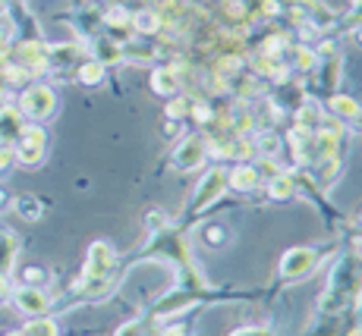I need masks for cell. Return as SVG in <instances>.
<instances>
[{
  "mask_svg": "<svg viewBox=\"0 0 362 336\" xmlns=\"http://www.w3.org/2000/svg\"><path fill=\"white\" fill-rule=\"evenodd\" d=\"M114 268H117V255L107 242H92L88 248V258H86V270H82L79 283H76V292L79 296H101V292L110 289L114 283Z\"/></svg>",
  "mask_w": 362,
  "mask_h": 336,
  "instance_id": "6da1fadb",
  "label": "cell"
},
{
  "mask_svg": "<svg viewBox=\"0 0 362 336\" xmlns=\"http://www.w3.org/2000/svg\"><path fill=\"white\" fill-rule=\"evenodd\" d=\"M287 10L293 13V19L299 25H305L312 32H328L337 23L334 10L328 4H322V0H287Z\"/></svg>",
  "mask_w": 362,
  "mask_h": 336,
  "instance_id": "7a4b0ae2",
  "label": "cell"
},
{
  "mask_svg": "<svg viewBox=\"0 0 362 336\" xmlns=\"http://www.w3.org/2000/svg\"><path fill=\"white\" fill-rule=\"evenodd\" d=\"M318 264H322V251L312 248V245L290 248L287 255L281 258V277L284 280H305L312 270H318Z\"/></svg>",
  "mask_w": 362,
  "mask_h": 336,
  "instance_id": "3957f363",
  "label": "cell"
},
{
  "mask_svg": "<svg viewBox=\"0 0 362 336\" xmlns=\"http://www.w3.org/2000/svg\"><path fill=\"white\" fill-rule=\"evenodd\" d=\"M45 142H47V136L41 126H23L16 136V145H13V154H16L19 164L35 167L45 157Z\"/></svg>",
  "mask_w": 362,
  "mask_h": 336,
  "instance_id": "277c9868",
  "label": "cell"
},
{
  "mask_svg": "<svg viewBox=\"0 0 362 336\" xmlns=\"http://www.w3.org/2000/svg\"><path fill=\"white\" fill-rule=\"evenodd\" d=\"M57 107V97L47 85H29L19 97V114L29 120H47Z\"/></svg>",
  "mask_w": 362,
  "mask_h": 336,
  "instance_id": "5b68a950",
  "label": "cell"
},
{
  "mask_svg": "<svg viewBox=\"0 0 362 336\" xmlns=\"http://www.w3.org/2000/svg\"><path fill=\"white\" fill-rule=\"evenodd\" d=\"M224 192H227V170L224 167H214V170H208L205 179H202L196 198H192V205H189V214L196 217L202 211H208V208H211Z\"/></svg>",
  "mask_w": 362,
  "mask_h": 336,
  "instance_id": "8992f818",
  "label": "cell"
},
{
  "mask_svg": "<svg viewBox=\"0 0 362 336\" xmlns=\"http://www.w3.org/2000/svg\"><path fill=\"white\" fill-rule=\"evenodd\" d=\"M186 69H189V66H186L183 60H173V63H167V66L151 69V88H155V95H161V97H177L180 88H183Z\"/></svg>",
  "mask_w": 362,
  "mask_h": 336,
  "instance_id": "52a82bcc",
  "label": "cell"
},
{
  "mask_svg": "<svg viewBox=\"0 0 362 336\" xmlns=\"http://www.w3.org/2000/svg\"><path fill=\"white\" fill-rule=\"evenodd\" d=\"M173 167L177 170H199L202 164L208 160V151H205V138L202 136H192V138H183L173 151Z\"/></svg>",
  "mask_w": 362,
  "mask_h": 336,
  "instance_id": "ba28073f",
  "label": "cell"
},
{
  "mask_svg": "<svg viewBox=\"0 0 362 336\" xmlns=\"http://www.w3.org/2000/svg\"><path fill=\"white\" fill-rule=\"evenodd\" d=\"M13 305H16L23 314H29V318H38V314H45V311H47L51 299H47V292H45V289H35V286H23V289L13 292Z\"/></svg>",
  "mask_w": 362,
  "mask_h": 336,
  "instance_id": "9c48e42d",
  "label": "cell"
},
{
  "mask_svg": "<svg viewBox=\"0 0 362 336\" xmlns=\"http://www.w3.org/2000/svg\"><path fill=\"white\" fill-rule=\"evenodd\" d=\"M227 186L236 188V192H252L259 186V170L252 164H236L230 173H227Z\"/></svg>",
  "mask_w": 362,
  "mask_h": 336,
  "instance_id": "30bf717a",
  "label": "cell"
},
{
  "mask_svg": "<svg viewBox=\"0 0 362 336\" xmlns=\"http://www.w3.org/2000/svg\"><path fill=\"white\" fill-rule=\"evenodd\" d=\"M16 255H19V239L13 229H0V274L10 277L13 264H16Z\"/></svg>",
  "mask_w": 362,
  "mask_h": 336,
  "instance_id": "8fae6325",
  "label": "cell"
},
{
  "mask_svg": "<svg viewBox=\"0 0 362 336\" xmlns=\"http://www.w3.org/2000/svg\"><path fill=\"white\" fill-rule=\"evenodd\" d=\"M132 29L139 35H161V19H158L155 6H145V10L132 13Z\"/></svg>",
  "mask_w": 362,
  "mask_h": 336,
  "instance_id": "7c38bea8",
  "label": "cell"
},
{
  "mask_svg": "<svg viewBox=\"0 0 362 336\" xmlns=\"http://www.w3.org/2000/svg\"><path fill=\"white\" fill-rule=\"evenodd\" d=\"M331 110L337 114V120H359L362 104L350 95H331Z\"/></svg>",
  "mask_w": 362,
  "mask_h": 336,
  "instance_id": "4fadbf2b",
  "label": "cell"
},
{
  "mask_svg": "<svg viewBox=\"0 0 362 336\" xmlns=\"http://www.w3.org/2000/svg\"><path fill=\"white\" fill-rule=\"evenodd\" d=\"M13 208H16V214L23 217V220H41V217H45V205H41L38 195H19Z\"/></svg>",
  "mask_w": 362,
  "mask_h": 336,
  "instance_id": "5bb4252c",
  "label": "cell"
},
{
  "mask_svg": "<svg viewBox=\"0 0 362 336\" xmlns=\"http://www.w3.org/2000/svg\"><path fill=\"white\" fill-rule=\"evenodd\" d=\"M252 151H255V157H277L281 154V138L274 132H259L252 138Z\"/></svg>",
  "mask_w": 362,
  "mask_h": 336,
  "instance_id": "9a60e30c",
  "label": "cell"
},
{
  "mask_svg": "<svg viewBox=\"0 0 362 336\" xmlns=\"http://www.w3.org/2000/svg\"><path fill=\"white\" fill-rule=\"evenodd\" d=\"M268 195L271 198H290L293 195V173H277V176H271L268 183Z\"/></svg>",
  "mask_w": 362,
  "mask_h": 336,
  "instance_id": "2e32d148",
  "label": "cell"
},
{
  "mask_svg": "<svg viewBox=\"0 0 362 336\" xmlns=\"http://www.w3.org/2000/svg\"><path fill=\"white\" fill-rule=\"evenodd\" d=\"M202 242L211 245V248L224 245V242H227V227H224V223H218V220L205 223V227H202Z\"/></svg>",
  "mask_w": 362,
  "mask_h": 336,
  "instance_id": "e0dca14e",
  "label": "cell"
},
{
  "mask_svg": "<svg viewBox=\"0 0 362 336\" xmlns=\"http://www.w3.org/2000/svg\"><path fill=\"white\" fill-rule=\"evenodd\" d=\"M104 23H107V29H132V13L127 6H110L104 13Z\"/></svg>",
  "mask_w": 362,
  "mask_h": 336,
  "instance_id": "ac0fdd59",
  "label": "cell"
},
{
  "mask_svg": "<svg viewBox=\"0 0 362 336\" xmlns=\"http://www.w3.org/2000/svg\"><path fill=\"white\" fill-rule=\"evenodd\" d=\"M76 76H79L82 85H98V82L104 79V66H101L98 60H88V63H82Z\"/></svg>",
  "mask_w": 362,
  "mask_h": 336,
  "instance_id": "d6986e66",
  "label": "cell"
},
{
  "mask_svg": "<svg viewBox=\"0 0 362 336\" xmlns=\"http://www.w3.org/2000/svg\"><path fill=\"white\" fill-rule=\"evenodd\" d=\"M19 336H57V327L54 320H29Z\"/></svg>",
  "mask_w": 362,
  "mask_h": 336,
  "instance_id": "ffe728a7",
  "label": "cell"
},
{
  "mask_svg": "<svg viewBox=\"0 0 362 336\" xmlns=\"http://www.w3.org/2000/svg\"><path fill=\"white\" fill-rule=\"evenodd\" d=\"M23 283H25V286H35V289H41V286L47 283V270H41V268H25V270H23Z\"/></svg>",
  "mask_w": 362,
  "mask_h": 336,
  "instance_id": "44dd1931",
  "label": "cell"
},
{
  "mask_svg": "<svg viewBox=\"0 0 362 336\" xmlns=\"http://www.w3.org/2000/svg\"><path fill=\"white\" fill-rule=\"evenodd\" d=\"M344 25H346V29H356V25H362V0H353V4H350Z\"/></svg>",
  "mask_w": 362,
  "mask_h": 336,
  "instance_id": "7402d4cb",
  "label": "cell"
},
{
  "mask_svg": "<svg viewBox=\"0 0 362 336\" xmlns=\"http://www.w3.org/2000/svg\"><path fill=\"white\" fill-rule=\"evenodd\" d=\"M142 333H145V324H142V320H127V324H123L114 336H142Z\"/></svg>",
  "mask_w": 362,
  "mask_h": 336,
  "instance_id": "603a6c76",
  "label": "cell"
},
{
  "mask_svg": "<svg viewBox=\"0 0 362 336\" xmlns=\"http://www.w3.org/2000/svg\"><path fill=\"white\" fill-rule=\"evenodd\" d=\"M13 160H16V154H13V145H0V170H6Z\"/></svg>",
  "mask_w": 362,
  "mask_h": 336,
  "instance_id": "cb8c5ba5",
  "label": "cell"
},
{
  "mask_svg": "<svg viewBox=\"0 0 362 336\" xmlns=\"http://www.w3.org/2000/svg\"><path fill=\"white\" fill-rule=\"evenodd\" d=\"M233 336H274L268 330V327H243V330H236Z\"/></svg>",
  "mask_w": 362,
  "mask_h": 336,
  "instance_id": "d4e9b609",
  "label": "cell"
},
{
  "mask_svg": "<svg viewBox=\"0 0 362 336\" xmlns=\"http://www.w3.org/2000/svg\"><path fill=\"white\" fill-rule=\"evenodd\" d=\"M350 38H353V44H356V47H362V25L350 29Z\"/></svg>",
  "mask_w": 362,
  "mask_h": 336,
  "instance_id": "484cf974",
  "label": "cell"
},
{
  "mask_svg": "<svg viewBox=\"0 0 362 336\" xmlns=\"http://www.w3.org/2000/svg\"><path fill=\"white\" fill-rule=\"evenodd\" d=\"M6 292H10V280H6L4 274H0V299H4Z\"/></svg>",
  "mask_w": 362,
  "mask_h": 336,
  "instance_id": "4316f807",
  "label": "cell"
},
{
  "mask_svg": "<svg viewBox=\"0 0 362 336\" xmlns=\"http://www.w3.org/2000/svg\"><path fill=\"white\" fill-rule=\"evenodd\" d=\"M164 336H186V330H183V327H167Z\"/></svg>",
  "mask_w": 362,
  "mask_h": 336,
  "instance_id": "83f0119b",
  "label": "cell"
},
{
  "mask_svg": "<svg viewBox=\"0 0 362 336\" xmlns=\"http://www.w3.org/2000/svg\"><path fill=\"white\" fill-rule=\"evenodd\" d=\"M0 205H4V192H0Z\"/></svg>",
  "mask_w": 362,
  "mask_h": 336,
  "instance_id": "f1b7e54d",
  "label": "cell"
},
{
  "mask_svg": "<svg viewBox=\"0 0 362 336\" xmlns=\"http://www.w3.org/2000/svg\"><path fill=\"white\" fill-rule=\"evenodd\" d=\"M6 336H19V333H6Z\"/></svg>",
  "mask_w": 362,
  "mask_h": 336,
  "instance_id": "f546056e",
  "label": "cell"
}]
</instances>
